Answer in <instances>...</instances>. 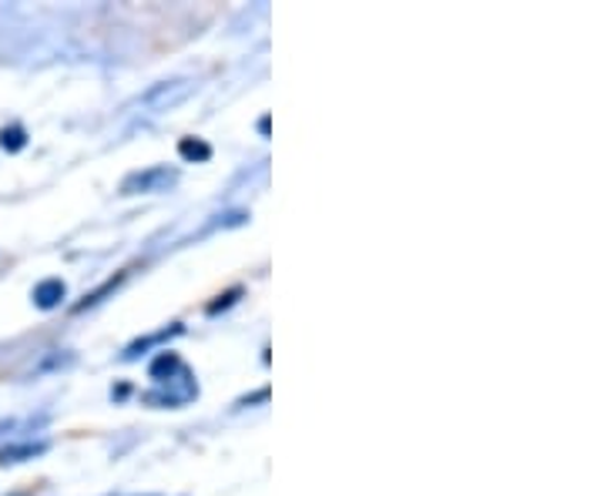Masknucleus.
<instances>
[{
    "label": "nucleus",
    "mask_w": 604,
    "mask_h": 496,
    "mask_svg": "<svg viewBox=\"0 0 604 496\" xmlns=\"http://www.w3.org/2000/svg\"><path fill=\"white\" fill-rule=\"evenodd\" d=\"M61 295H64V285H61L58 279L44 282V285H41V289L34 292V298H38V305H41V308H51V305H54V302H58Z\"/></svg>",
    "instance_id": "1"
},
{
    "label": "nucleus",
    "mask_w": 604,
    "mask_h": 496,
    "mask_svg": "<svg viewBox=\"0 0 604 496\" xmlns=\"http://www.w3.org/2000/svg\"><path fill=\"white\" fill-rule=\"evenodd\" d=\"M0 144H4V148H21V144H24V131H21V128L4 131V134H0Z\"/></svg>",
    "instance_id": "2"
},
{
    "label": "nucleus",
    "mask_w": 604,
    "mask_h": 496,
    "mask_svg": "<svg viewBox=\"0 0 604 496\" xmlns=\"http://www.w3.org/2000/svg\"><path fill=\"white\" fill-rule=\"evenodd\" d=\"M182 154H189V158H192V154L209 158V148H205V144H192V141H185V144H182Z\"/></svg>",
    "instance_id": "3"
}]
</instances>
